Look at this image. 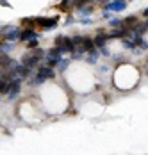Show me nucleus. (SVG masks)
<instances>
[{
  "instance_id": "f257e3e1",
  "label": "nucleus",
  "mask_w": 148,
  "mask_h": 155,
  "mask_svg": "<svg viewBox=\"0 0 148 155\" xmlns=\"http://www.w3.org/2000/svg\"><path fill=\"white\" fill-rule=\"evenodd\" d=\"M56 48H59L61 52L64 54H75L77 52V48L75 45L72 43V38H66V36H57L56 38Z\"/></svg>"
},
{
  "instance_id": "f03ea898",
  "label": "nucleus",
  "mask_w": 148,
  "mask_h": 155,
  "mask_svg": "<svg viewBox=\"0 0 148 155\" xmlns=\"http://www.w3.org/2000/svg\"><path fill=\"white\" fill-rule=\"evenodd\" d=\"M34 21L43 31H50V29H54L57 25V18H34Z\"/></svg>"
},
{
  "instance_id": "7ed1b4c3",
  "label": "nucleus",
  "mask_w": 148,
  "mask_h": 155,
  "mask_svg": "<svg viewBox=\"0 0 148 155\" xmlns=\"http://www.w3.org/2000/svg\"><path fill=\"white\" fill-rule=\"evenodd\" d=\"M125 7H127V0H111L107 5H104L105 11H114V13L123 11Z\"/></svg>"
},
{
  "instance_id": "20e7f679",
  "label": "nucleus",
  "mask_w": 148,
  "mask_h": 155,
  "mask_svg": "<svg viewBox=\"0 0 148 155\" xmlns=\"http://www.w3.org/2000/svg\"><path fill=\"white\" fill-rule=\"evenodd\" d=\"M20 87H22V78H15V80H11V89H9V93H7L11 100L20 93Z\"/></svg>"
},
{
  "instance_id": "39448f33",
  "label": "nucleus",
  "mask_w": 148,
  "mask_h": 155,
  "mask_svg": "<svg viewBox=\"0 0 148 155\" xmlns=\"http://www.w3.org/2000/svg\"><path fill=\"white\" fill-rule=\"evenodd\" d=\"M54 70L52 68H48V66H45V68H39V71H38V77L41 78V80H46V78H54Z\"/></svg>"
},
{
  "instance_id": "423d86ee",
  "label": "nucleus",
  "mask_w": 148,
  "mask_h": 155,
  "mask_svg": "<svg viewBox=\"0 0 148 155\" xmlns=\"http://www.w3.org/2000/svg\"><path fill=\"white\" fill-rule=\"evenodd\" d=\"M107 39H109V38H107L104 32H102V34H98V36L93 39V43H95V47H98V48H105V43H107Z\"/></svg>"
},
{
  "instance_id": "0eeeda50",
  "label": "nucleus",
  "mask_w": 148,
  "mask_h": 155,
  "mask_svg": "<svg viewBox=\"0 0 148 155\" xmlns=\"http://www.w3.org/2000/svg\"><path fill=\"white\" fill-rule=\"evenodd\" d=\"M36 38V32L32 29H25L23 32H20V41H29V39H34Z\"/></svg>"
},
{
  "instance_id": "6e6552de",
  "label": "nucleus",
  "mask_w": 148,
  "mask_h": 155,
  "mask_svg": "<svg viewBox=\"0 0 148 155\" xmlns=\"http://www.w3.org/2000/svg\"><path fill=\"white\" fill-rule=\"evenodd\" d=\"M9 89H11V80H7V78H0V94L9 93Z\"/></svg>"
},
{
  "instance_id": "1a4fd4ad",
  "label": "nucleus",
  "mask_w": 148,
  "mask_h": 155,
  "mask_svg": "<svg viewBox=\"0 0 148 155\" xmlns=\"http://www.w3.org/2000/svg\"><path fill=\"white\" fill-rule=\"evenodd\" d=\"M82 50H84V52H93V50H95V43H93L91 38H84V41H82Z\"/></svg>"
},
{
  "instance_id": "9d476101",
  "label": "nucleus",
  "mask_w": 148,
  "mask_h": 155,
  "mask_svg": "<svg viewBox=\"0 0 148 155\" xmlns=\"http://www.w3.org/2000/svg\"><path fill=\"white\" fill-rule=\"evenodd\" d=\"M134 43H136V47L148 50V41H146V39H143V38H134Z\"/></svg>"
},
{
  "instance_id": "9b49d317",
  "label": "nucleus",
  "mask_w": 148,
  "mask_h": 155,
  "mask_svg": "<svg viewBox=\"0 0 148 155\" xmlns=\"http://www.w3.org/2000/svg\"><path fill=\"white\" fill-rule=\"evenodd\" d=\"M61 54H62V52L56 47L52 48V50H48V57H52V59H61Z\"/></svg>"
},
{
  "instance_id": "f8f14e48",
  "label": "nucleus",
  "mask_w": 148,
  "mask_h": 155,
  "mask_svg": "<svg viewBox=\"0 0 148 155\" xmlns=\"http://www.w3.org/2000/svg\"><path fill=\"white\" fill-rule=\"evenodd\" d=\"M123 47L129 48V50H134V48H136V43H134V41H130L129 38H125V39H123Z\"/></svg>"
},
{
  "instance_id": "ddd939ff",
  "label": "nucleus",
  "mask_w": 148,
  "mask_h": 155,
  "mask_svg": "<svg viewBox=\"0 0 148 155\" xmlns=\"http://www.w3.org/2000/svg\"><path fill=\"white\" fill-rule=\"evenodd\" d=\"M27 45H29V48H36L39 43H38V39L34 38V39H30V41H27Z\"/></svg>"
},
{
  "instance_id": "4468645a",
  "label": "nucleus",
  "mask_w": 148,
  "mask_h": 155,
  "mask_svg": "<svg viewBox=\"0 0 148 155\" xmlns=\"http://www.w3.org/2000/svg\"><path fill=\"white\" fill-rule=\"evenodd\" d=\"M59 64H61V66H59V68H61V71H64V70L68 68V64H70V61H61Z\"/></svg>"
},
{
  "instance_id": "2eb2a0df",
  "label": "nucleus",
  "mask_w": 148,
  "mask_h": 155,
  "mask_svg": "<svg viewBox=\"0 0 148 155\" xmlns=\"http://www.w3.org/2000/svg\"><path fill=\"white\" fill-rule=\"evenodd\" d=\"M100 70H102V73H107V71H109V68H107V66H102Z\"/></svg>"
},
{
  "instance_id": "dca6fc26",
  "label": "nucleus",
  "mask_w": 148,
  "mask_h": 155,
  "mask_svg": "<svg viewBox=\"0 0 148 155\" xmlns=\"http://www.w3.org/2000/svg\"><path fill=\"white\" fill-rule=\"evenodd\" d=\"M143 16H145V18H148V7H146V9H143Z\"/></svg>"
},
{
  "instance_id": "f3484780",
  "label": "nucleus",
  "mask_w": 148,
  "mask_h": 155,
  "mask_svg": "<svg viewBox=\"0 0 148 155\" xmlns=\"http://www.w3.org/2000/svg\"><path fill=\"white\" fill-rule=\"evenodd\" d=\"M98 2H100L102 5H107V4H109V0H98Z\"/></svg>"
},
{
  "instance_id": "a211bd4d",
  "label": "nucleus",
  "mask_w": 148,
  "mask_h": 155,
  "mask_svg": "<svg viewBox=\"0 0 148 155\" xmlns=\"http://www.w3.org/2000/svg\"><path fill=\"white\" fill-rule=\"evenodd\" d=\"M145 25H146V29H148V20H146V23H145Z\"/></svg>"
},
{
  "instance_id": "6ab92c4d",
  "label": "nucleus",
  "mask_w": 148,
  "mask_h": 155,
  "mask_svg": "<svg viewBox=\"0 0 148 155\" xmlns=\"http://www.w3.org/2000/svg\"><path fill=\"white\" fill-rule=\"evenodd\" d=\"M0 45H2V41H0Z\"/></svg>"
},
{
  "instance_id": "aec40b11",
  "label": "nucleus",
  "mask_w": 148,
  "mask_h": 155,
  "mask_svg": "<svg viewBox=\"0 0 148 155\" xmlns=\"http://www.w3.org/2000/svg\"><path fill=\"white\" fill-rule=\"evenodd\" d=\"M89 2H91V0H89Z\"/></svg>"
}]
</instances>
